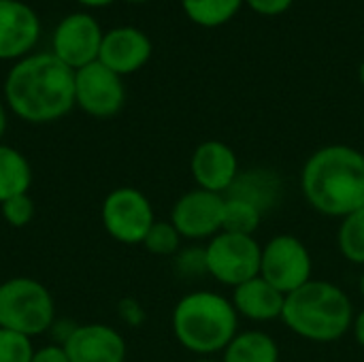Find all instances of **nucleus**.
<instances>
[{
	"mask_svg": "<svg viewBox=\"0 0 364 362\" xmlns=\"http://www.w3.org/2000/svg\"><path fill=\"white\" fill-rule=\"evenodd\" d=\"M55 322L51 292L32 277H11L0 284V329L30 339L47 333Z\"/></svg>",
	"mask_w": 364,
	"mask_h": 362,
	"instance_id": "nucleus-5",
	"label": "nucleus"
},
{
	"mask_svg": "<svg viewBox=\"0 0 364 362\" xmlns=\"http://www.w3.org/2000/svg\"><path fill=\"white\" fill-rule=\"evenodd\" d=\"M245 0H181L186 15L203 26V28H218L230 21Z\"/></svg>",
	"mask_w": 364,
	"mask_h": 362,
	"instance_id": "nucleus-20",
	"label": "nucleus"
},
{
	"mask_svg": "<svg viewBox=\"0 0 364 362\" xmlns=\"http://www.w3.org/2000/svg\"><path fill=\"white\" fill-rule=\"evenodd\" d=\"M358 79H360V83L364 85V62L360 64V68H358Z\"/></svg>",
	"mask_w": 364,
	"mask_h": 362,
	"instance_id": "nucleus-33",
	"label": "nucleus"
},
{
	"mask_svg": "<svg viewBox=\"0 0 364 362\" xmlns=\"http://www.w3.org/2000/svg\"><path fill=\"white\" fill-rule=\"evenodd\" d=\"M77 2H81V4H85V6H107V4H111L113 0H77Z\"/></svg>",
	"mask_w": 364,
	"mask_h": 362,
	"instance_id": "nucleus-32",
	"label": "nucleus"
},
{
	"mask_svg": "<svg viewBox=\"0 0 364 362\" xmlns=\"http://www.w3.org/2000/svg\"><path fill=\"white\" fill-rule=\"evenodd\" d=\"M126 102V87L117 73L102 62H92L75 70V107L83 113L105 119L122 111Z\"/></svg>",
	"mask_w": 364,
	"mask_h": 362,
	"instance_id": "nucleus-9",
	"label": "nucleus"
},
{
	"mask_svg": "<svg viewBox=\"0 0 364 362\" xmlns=\"http://www.w3.org/2000/svg\"><path fill=\"white\" fill-rule=\"evenodd\" d=\"M279 194H282V179L273 171L250 169V171L239 173L237 181L224 196L243 198V201L256 205L267 215V211H271L277 205Z\"/></svg>",
	"mask_w": 364,
	"mask_h": 362,
	"instance_id": "nucleus-17",
	"label": "nucleus"
},
{
	"mask_svg": "<svg viewBox=\"0 0 364 362\" xmlns=\"http://www.w3.org/2000/svg\"><path fill=\"white\" fill-rule=\"evenodd\" d=\"M62 348L70 362H126V341L109 324H81L73 329Z\"/></svg>",
	"mask_w": 364,
	"mask_h": 362,
	"instance_id": "nucleus-13",
	"label": "nucleus"
},
{
	"mask_svg": "<svg viewBox=\"0 0 364 362\" xmlns=\"http://www.w3.org/2000/svg\"><path fill=\"white\" fill-rule=\"evenodd\" d=\"M102 28L90 13H70L53 30V55L73 70L98 60L102 45Z\"/></svg>",
	"mask_w": 364,
	"mask_h": 362,
	"instance_id": "nucleus-11",
	"label": "nucleus"
},
{
	"mask_svg": "<svg viewBox=\"0 0 364 362\" xmlns=\"http://www.w3.org/2000/svg\"><path fill=\"white\" fill-rule=\"evenodd\" d=\"M4 130H6V111H4V105L0 102V143H2Z\"/></svg>",
	"mask_w": 364,
	"mask_h": 362,
	"instance_id": "nucleus-31",
	"label": "nucleus"
},
{
	"mask_svg": "<svg viewBox=\"0 0 364 362\" xmlns=\"http://www.w3.org/2000/svg\"><path fill=\"white\" fill-rule=\"evenodd\" d=\"M30 362H70L62 344H51V346H43L38 350H34V356Z\"/></svg>",
	"mask_w": 364,
	"mask_h": 362,
	"instance_id": "nucleus-28",
	"label": "nucleus"
},
{
	"mask_svg": "<svg viewBox=\"0 0 364 362\" xmlns=\"http://www.w3.org/2000/svg\"><path fill=\"white\" fill-rule=\"evenodd\" d=\"M207 275L228 288H237L260 275L262 245L252 235L220 233L205 245Z\"/></svg>",
	"mask_w": 364,
	"mask_h": 362,
	"instance_id": "nucleus-6",
	"label": "nucleus"
},
{
	"mask_svg": "<svg viewBox=\"0 0 364 362\" xmlns=\"http://www.w3.org/2000/svg\"><path fill=\"white\" fill-rule=\"evenodd\" d=\"M239 318L250 322H273L282 320L286 294L279 292L273 284H269L262 275L232 288L230 297Z\"/></svg>",
	"mask_w": 364,
	"mask_h": 362,
	"instance_id": "nucleus-16",
	"label": "nucleus"
},
{
	"mask_svg": "<svg viewBox=\"0 0 364 362\" xmlns=\"http://www.w3.org/2000/svg\"><path fill=\"white\" fill-rule=\"evenodd\" d=\"M32 356L34 346L30 337L9 329H0V362H30Z\"/></svg>",
	"mask_w": 364,
	"mask_h": 362,
	"instance_id": "nucleus-24",
	"label": "nucleus"
},
{
	"mask_svg": "<svg viewBox=\"0 0 364 362\" xmlns=\"http://www.w3.org/2000/svg\"><path fill=\"white\" fill-rule=\"evenodd\" d=\"M337 247L348 262L364 267V207L341 218L337 230Z\"/></svg>",
	"mask_w": 364,
	"mask_h": 362,
	"instance_id": "nucleus-21",
	"label": "nucleus"
},
{
	"mask_svg": "<svg viewBox=\"0 0 364 362\" xmlns=\"http://www.w3.org/2000/svg\"><path fill=\"white\" fill-rule=\"evenodd\" d=\"M358 288H360V292L364 294V273L360 275V280H358Z\"/></svg>",
	"mask_w": 364,
	"mask_h": 362,
	"instance_id": "nucleus-34",
	"label": "nucleus"
},
{
	"mask_svg": "<svg viewBox=\"0 0 364 362\" xmlns=\"http://www.w3.org/2000/svg\"><path fill=\"white\" fill-rule=\"evenodd\" d=\"M175 267L183 277H200L207 275V258L205 247H188L179 250L175 256Z\"/></svg>",
	"mask_w": 364,
	"mask_h": 362,
	"instance_id": "nucleus-26",
	"label": "nucleus"
},
{
	"mask_svg": "<svg viewBox=\"0 0 364 362\" xmlns=\"http://www.w3.org/2000/svg\"><path fill=\"white\" fill-rule=\"evenodd\" d=\"M128 2H147V0H128Z\"/></svg>",
	"mask_w": 364,
	"mask_h": 362,
	"instance_id": "nucleus-36",
	"label": "nucleus"
},
{
	"mask_svg": "<svg viewBox=\"0 0 364 362\" xmlns=\"http://www.w3.org/2000/svg\"><path fill=\"white\" fill-rule=\"evenodd\" d=\"M194 362H222V361H213V358H198V361Z\"/></svg>",
	"mask_w": 364,
	"mask_h": 362,
	"instance_id": "nucleus-35",
	"label": "nucleus"
},
{
	"mask_svg": "<svg viewBox=\"0 0 364 362\" xmlns=\"http://www.w3.org/2000/svg\"><path fill=\"white\" fill-rule=\"evenodd\" d=\"M0 213L4 218V222L13 228H23L32 222L34 218V201L28 194H19L13 196L4 203H0Z\"/></svg>",
	"mask_w": 364,
	"mask_h": 362,
	"instance_id": "nucleus-25",
	"label": "nucleus"
},
{
	"mask_svg": "<svg viewBox=\"0 0 364 362\" xmlns=\"http://www.w3.org/2000/svg\"><path fill=\"white\" fill-rule=\"evenodd\" d=\"M122 318H124L128 324L136 326V324L143 322L145 314H143V309H141L139 303H134V301H124V303H122Z\"/></svg>",
	"mask_w": 364,
	"mask_h": 362,
	"instance_id": "nucleus-29",
	"label": "nucleus"
},
{
	"mask_svg": "<svg viewBox=\"0 0 364 362\" xmlns=\"http://www.w3.org/2000/svg\"><path fill=\"white\" fill-rule=\"evenodd\" d=\"M264 213L243 201V198H235V196H226V205H224V233H237V235H256L258 226L262 224Z\"/></svg>",
	"mask_w": 364,
	"mask_h": 362,
	"instance_id": "nucleus-22",
	"label": "nucleus"
},
{
	"mask_svg": "<svg viewBox=\"0 0 364 362\" xmlns=\"http://www.w3.org/2000/svg\"><path fill=\"white\" fill-rule=\"evenodd\" d=\"M171 326L183 350L200 358H211L224 352L239 333V314L228 297L211 290H194L177 301Z\"/></svg>",
	"mask_w": 364,
	"mask_h": 362,
	"instance_id": "nucleus-4",
	"label": "nucleus"
},
{
	"mask_svg": "<svg viewBox=\"0 0 364 362\" xmlns=\"http://www.w3.org/2000/svg\"><path fill=\"white\" fill-rule=\"evenodd\" d=\"M224 194L200 188L188 190L175 201L171 209V224L183 239L209 241L224 228Z\"/></svg>",
	"mask_w": 364,
	"mask_h": 362,
	"instance_id": "nucleus-10",
	"label": "nucleus"
},
{
	"mask_svg": "<svg viewBox=\"0 0 364 362\" xmlns=\"http://www.w3.org/2000/svg\"><path fill=\"white\" fill-rule=\"evenodd\" d=\"M100 220L113 241L124 245H143V239L156 222V213L151 201L141 190L122 186L105 196Z\"/></svg>",
	"mask_w": 364,
	"mask_h": 362,
	"instance_id": "nucleus-7",
	"label": "nucleus"
},
{
	"mask_svg": "<svg viewBox=\"0 0 364 362\" xmlns=\"http://www.w3.org/2000/svg\"><path fill=\"white\" fill-rule=\"evenodd\" d=\"M250 4L252 11H256L258 15H267V17H275L286 13L294 0H245Z\"/></svg>",
	"mask_w": 364,
	"mask_h": 362,
	"instance_id": "nucleus-27",
	"label": "nucleus"
},
{
	"mask_svg": "<svg viewBox=\"0 0 364 362\" xmlns=\"http://www.w3.org/2000/svg\"><path fill=\"white\" fill-rule=\"evenodd\" d=\"M190 173L196 188L226 194L237 181L241 169L239 158L228 143L220 139H209L194 149L190 158Z\"/></svg>",
	"mask_w": 364,
	"mask_h": 362,
	"instance_id": "nucleus-12",
	"label": "nucleus"
},
{
	"mask_svg": "<svg viewBox=\"0 0 364 362\" xmlns=\"http://www.w3.org/2000/svg\"><path fill=\"white\" fill-rule=\"evenodd\" d=\"M181 241L183 237L177 233V228L164 220H156L154 226L149 228L147 237L143 239V247L154 254V256H162V258H171L177 256V252L181 250Z\"/></svg>",
	"mask_w": 364,
	"mask_h": 362,
	"instance_id": "nucleus-23",
	"label": "nucleus"
},
{
	"mask_svg": "<svg viewBox=\"0 0 364 362\" xmlns=\"http://www.w3.org/2000/svg\"><path fill=\"white\" fill-rule=\"evenodd\" d=\"M352 335L356 339V344L364 350V309L360 314L354 316V324H352Z\"/></svg>",
	"mask_w": 364,
	"mask_h": 362,
	"instance_id": "nucleus-30",
	"label": "nucleus"
},
{
	"mask_svg": "<svg viewBox=\"0 0 364 362\" xmlns=\"http://www.w3.org/2000/svg\"><path fill=\"white\" fill-rule=\"evenodd\" d=\"M32 186V166L28 158L11 147L0 143V203L28 194Z\"/></svg>",
	"mask_w": 364,
	"mask_h": 362,
	"instance_id": "nucleus-19",
	"label": "nucleus"
},
{
	"mask_svg": "<svg viewBox=\"0 0 364 362\" xmlns=\"http://www.w3.org/2000/svg\"><path fill=\"white\" fill-rule=\"evenodd\" d=\"M4 100L23 122H55L75 107V70L53 53L26 55L4 79Z\"/></svg>",
	"mask_w": 364,
	"mask_h": 362,
	"instance_id": "nucleus-1",
	"label": "nucleus"
},
{
	"mask_svg": "<svg viewBox=\"0 0 364 362\" xmlns=\"http://www.w3.org/2000/svg\"><path fill=\"white\" fill-rule=\"evenodd\" d=\"M151 58V41L149 36L134 26H119L102 36L98 62L117 73L119 77L136 73Z\"/></svg>",
	"mask_w": 364,
	"mask_h": 362,
	"instance_id": "nucleus-15",
	"label": "nucleus"
},
{
	"mask_svg": "<svg viewBox=\"0 0 364 362\" xmlns=\"http://www.w3.org/2000/svg\"><path fill=\"white\" fill-rule=\"evenodd\" d=\"M307 205L328 218H346L364 207V154L350 145H326L314 151L301 171Z\"/></svg>",
	"mask_w": 364,
	"mask_h": 362,
	"instance_id": "nucleus-2",
	"label": "nucleus"
},
{
	"mask_svg": "<svg viewBox=\"0 0 364 362\" xmlns=\"http://www.w3.org/2000/svg\"><path fill=\"white\" fill-rule=\"evenodd\" d=\"M41 36L34 9L21 0H0V60H21Z\"/></svg>",
	"mask_w": 364,
	"mask_h": 362,
	"instance_id": "nucleus-14",
	"label": "nucleus"
},
{
	"mask_svg": "<svg viewBox=\"0 0 364 362\" xmlns=\"http://www.w3.org/2000/svg\"><path fill=\"white\" fill-rule=\"evenodd\" d=\"M222 362H279V346L264 331H243L222 352Z\"/></svg>",
	"mask_w": 364,
	"mask_h": 362,
	"instance_id": "nucleus-18",
	"label": "nucleus"
},
{
	"mask_svg": "<svg viewBox=\"0 0 364 362\" xmlns=\"http://www.w3.org/2000/svg\"><path fill=\"white\" fill-rule=\"evenodd\" d=\"M260 275L279 292L290 294L314 280V258L296 235H275L262 245Z\"/></svg>",
	"mask_w": 364,
	"mask_h": 362,
	"instance_id": "nucleus-8",
	"label": "nucleus"
},
{
	"mask_svg": "<svg viewBox=\"0 0 364 362\" xmlns=\"http://www.w3.org/2000/svg\"><path fill=\"white\" fill-rule=\"evenodd\" d=\"M354 305L343 288L326 280H311L286 294L282 322L296 337L314 344H333L354 324Z\"/></svg>",
	"mask_w": 364,
	"mask_h": 362,
	"instance_id": "nucleus-3",
	"label": "nucleus"
}]
</instances>
